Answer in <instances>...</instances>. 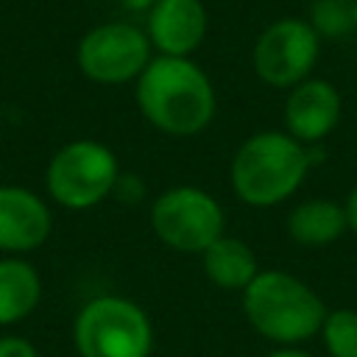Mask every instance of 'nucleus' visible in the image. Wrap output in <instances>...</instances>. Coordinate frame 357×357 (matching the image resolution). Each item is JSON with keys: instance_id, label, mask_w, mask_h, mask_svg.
<instances>
[{"instance_id": "obj_1", "label": "nucleus", "mask_w": 357, "mask_h": 357, "mask_svg": "<svg viewBox=\"0 0 357 357\" xmlns=\"http://www.w3.org/2000/svg\"><path fill=\"white\" fill-rule=\"evenodd\" d=\"M142 117L170 137L201 134L215 117V86L190 56H153L137 78Z\"/></svg>"}, {"instance_id": "obj_2", "label": "nucleus", "mask_w": 357, "mask_h": 357, "mask_svg": "<svg viewBox=\"0 0 357 357\" xmlns=\"http://www.w3.org/2000/svg\"><path fill=\"white\" fill-rule=\"evenodd\" d=\"M310 165V148L287 131H257L231 159V190L248 206H276L301 187Z\"/></svg>"}, {"instance_id": "obj_3", "label": "nucleus", "mask_w": 357, "mask_h": 357, "mask_svg": "<svg viewBox=\"0 0 357 357\" xmlns=\"http://www.w3.org/2000/svg\"><path fill=\"white\" fill-rule=\"evenodd\" d=\"M243 312L254 332L279 346H293L321 332L329 310L307 282L268 268L243 290Z\"/></svg>"}, {"instance_id": "obj_4", "label": "nucleus", "mask_w": 357, "mask_h": 357, "mask_svg": "<svg viewBox=\"0 0 357 357\" xmlns=\"http://www.w3.org/2000/svg\"><path fill=\"white\" fill-rule=\"evenodd\" d=\"M73 346L78 357H151L153 324L126 296H95L75 312Z\"/></svg>"}, {"instance_id": "obj_5", "label": "nucleus", "mask_w": 357, "mask_h": 357, "mask_svg": "<svg viewBox=\"0 0 357 357\" xmlns=\"http://www.w3.org/2000/svg\"><path fill=\"white\" fill-rule=\"evenodd\" d=\"M120 181L114 151L98 139H73L61 145L45 167L47 198L70 212H84L103 204Z\"/></svg>"}, {"instance_id": "obj_6", "label": "nucleus", "mask_w": 357, "mask_h": 357, "mask_svg": "<svg viewBox=\"0 0 357 357\" xmlns=\"http://www.w3.org/2000/svg\"><path fill=\"white\" fill-rule=\"evenodd\" d=\"M151 229L173 251L204 254L226 234V212L215 195L201 187H170L151 204Z\"/></svg>"}, {"instance_id": "obj_7", "label": "nucleus", "mask_w": 357, "mask_h": 357, "mask_svg": "<svg viewBox=\"0 0 357 357\" xmlns=\"http://www.w3.org/2000/svg\"><path fill=\"white\" fill-rule=\"evenodd\" d=\"M153 45L145 31L131 22H100L89 28L78 47L75 64L84 78L103 86H120L137 81L148 67Z\"/></svg>"}, {"instance_id": "obj_8", "label": "nucleus", "mask_w": 357, "mask_h": 357, "mask_svg": "<svg viewBox=\"0 0 357 357\" xmlns=\"http://www.w3.org/2000/svg\"><path fill=\"white\" fill-rule=\"evenodd\" d=\"M321 50V36L307 20L284 17L271 22L254 42V73L276 89H293L310 78Z\"/></svg>"}, {"instance_id": "obj_9", "label": "nucleus", "mask_w": 357, "mask_h": 357, "mask_svg": "<svg viewBox=\"0 0 357 357\" xmlns=\"http://www.w3.org/2000/svg\"><path fill=\"white\" fill-rule=\"evenodd\" d=\"M53 231L50 204L20 184H0V254L25 257L47 243Z\"/></svg>"}, {"instance_id": "obj_10", "label": "nucleus", "mask_w": 357, "mask_h": 357, "mask_svg": "<svg viewBox=\"0 0 357 357\" xmlns=\"http://www.w3.org/2000/svg\"><path fill=\"white\" fill-rule=\"evenodd\" d=\"M340 92L326 78H304L284 100V131L304 145L329 137L340 120Z\"/></svg>"}, {"instance_id": "obj_11", "label": "nucleus", "mask_w": 357, "mask_h": 357, "mask_svg": "<svg viewBox=\"0 0 357 357\" xmlns=\"http://www.w3.org/2000/svg\"><path fill=\"white\" fill-rule=\"evenodd\" d=\"M145 33L159 56H190L206 36V8L201 0H156Z\"/></svg>"}, {"instance_id": "obj_12", "label": "nucleus", "mask_w": 357, "mask_h": 357, "mask_svg": "<svg viewBox=\"0 0 357 357\" xmlns=\"http://www.w3.org/2000/svg\"><path fill=\"white\" fill-rule=\"evenodd\" d=\"M42 301V276L25 257L0 254V329L33 315Z\"/></svg>"}, {"instance_id": "obj_13", "label": "nucleus", "mask_w": 357, "mask_h": 357, "mask_svg": "<svg viewBox=\"0 0 357 357\" xmlns=\"http://www.w3.org/2000/svg\"><path fill=\"white\" fill-rule=\"evenodd\" d=\"M349 229L346 209L329 198H310L290 209L287 234L304 248H324Z\"/></svg>"}, {"instance_id": "obj_14", "label": "nucleus", "mask_w": 357, "mask_h": 357, "mask_svg": "<svg viewBox=\"0 0 357 357\" xmlns=\"http://www.w3.org/2000/svg\"><path fill=\"white\" fill-rule=\"evenodd\" d=\"M201 259L206 279L220 290H245L259 273L254 251L240 237H229V234H220L201 254Z\"/></svg>"}, {"instance_id": "obj_15", "label": "nucleus", "mask_w": 357, "mask_h": 357, "mask_svg": "<svg viewBox=\"0 0 357 357\" xmlns=\"http://www.w3.org/2000/svg\"><path fill=\"white\" fill-rule=\"evenodd\" d=\"M318 36L343 39L351 33L354 25V0H312L310 3V20H307Z\"/></svg>"}, {"instance_id": "obj_16", "label": "nucleus", "mask_w": 357, "mask_h": 357, "mask_svg": "<svg viewBox=\"0 0 357 357\" xmlns=\"http://www.w3.org/2000/svg\"><path fill=\"white\" fill-rule=\"evenodd\" d=\"M324 346L332 357H357V310H332L321 326Z\"/></svg>"}, {"instance_id": "obj_17", "label": "nucleus", "mask_w": 357, "mask_h": 357, "mask_svg": "<svg viewBox=\"0 0 357 357\" xmlns=\"http://www.w3.org/2000/svg\"><path fill=\"white\" fill-rule=\"evenodd\" d=\"M0 357H39V349L22 335H0Z\"/></svg>"}, {"instance_id": "obj_18", "label": "nucleus", "mask_w": 357, "mask_h": 357, "mask_svg": "<svg viewBox=\"0 0 357 357\" xmlns=\"http://www.w3.org/2000/svg\"><path fill=\"white\" fill-rule=\"evenodd\" d=\"M343 209H346V220H349V229L357 234V187L349 192V198H346Z\"/></svg>"}, {"instance_id": "obj_19", "label": "nucleus", "mask_w": 357, "mask_h": 357, "mask_svg": "<svg viewBox=\"0 0 357 357\" xmlns=\"http://www.w3.org/2000/svg\"><path fill=\"white\" fill-rule=\"evenodd\" d=\"M120 6H123L126 11H139V14H148V11L156 6V0H120Z\"/></svg>"}, {"instance_id": "obj_20", "label": "nucleus", "mask_w": 357, "mask_h": 357, "mask_svg": "<svg viewBox=\"0 0 357 357\" xmlns=\"http://www.w3.org/2000/svg\"><path fill=\"white\" fill-rule=\"evenodd\" d=\"M265 357H310V354L301 351V349H293V346H282V349H276V351H271Z\"/></svg>"}, {"instance_id": "obj_21", "label": "nucleus", "mask_w": 357, "mask_h": 357, "mask_svg": "<svg viewBox=\"0 0 357 357\" xmlns=\"http://www.w3.org/2000/svg\"><path fill=\"white\" fill-rule=\"evenodd\" d=\"M354 25H357V0H354Z\"/></svg>"}]
</instances>
